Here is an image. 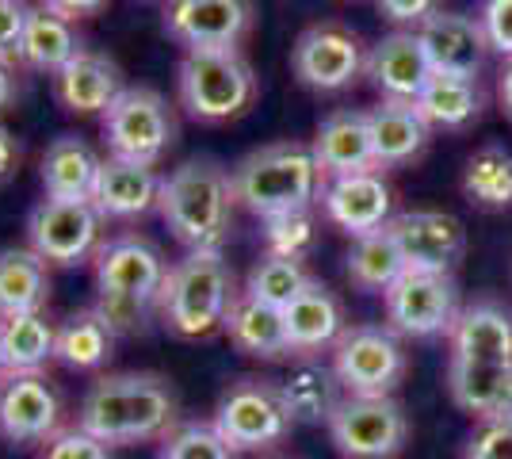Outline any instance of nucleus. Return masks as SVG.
<instances>
[{"instance_id": "6e6552de", "label": "nucleus", "mask_w": 512, "mask_h": 459, "mask_svg": "<svg viewBox=\"0 0 512 459\" xmlns=\"http://www.w3.org/2000/svg\"><path fill=\"white\" fill-rule=\"evenodd\" d=\"M329 440L344 459H394L409 440V417L390 394H344Z\"/></svg>"}, {"instance_id": "79ce46f5", "label": "nucleus", "mask_w": 512, "mask_h": 459, "mask_svg": "<svg viewBox=\"0 0 512 459\" xmlns=\"http://www.w3.org/2000/svg\"><path fill=\"white\" fill-rule=\"evenodd\" d=\"M467 459H512V417L482 421L467 444Z\"/></svg>"}, {"instance_id": "1a4fd4ad", "label": "nucleus", "mask_w": 512, "mask_h": 459, "mask_svg": "<svg viewBox=\"0 0 512 459\" xmlns=\"http://www.w3.org/2000/svg\"><path fill=\"white\" fill-rule=\"evenodd\" d=\"M100 226L104 215L92 199H54L43 196L27 215V245L46 264L73 268L96 257L100 249Z\"/></svg>"}, {"instance_id": "8fccbe9b", "label": "nucleus", "mask_w": 512, "mask_h": 459, "mask_svg": "<svg viewBox=\"0 0 512 459\" xmlns=\"http://www.w3.org/2000/svg\"><path fill=\"white\" fill-rule=\"evenodd\" d=\"M497 96H501V108L509 111V119H512V62L505 69H501V81H497Z\"/></svg>"}, {"instance_id": "9d476101", "label": "nucleus", "mask_w": 512, "mask_h": 459, "mask_svg": "<svg viewBox=\"0 0 512 459\" xmlns=\"http://www.w3.org/2000/svg\"><path fill=\"white\" fill-rule=\"evenodd\" d=\"M386 326L398 337H436L448 333L459 314V287L451 272H421L406 268L394 284L383 291Z\"/></svg>"}, {"instance_id": "7c9ffc66", "label": "nucleus", "mask_w": 512, "mask_h": 459, "mask_svg": "<svg viewBox=\"0 0 512 459\" xmlns=\"http://www.w3.org/2000/svg\"><path fill=\"white\" fill-rule=\"evenodd\" d=\"M50 303V264L31 245L0 249V318L35 314Z\"/></svg>"}, {"instance_id": "2eb2a0df", "label": "nucleus", "mask_w": 512, "mask_h": 459, "mask_svg": "<svg viewBox=\"0 0 512 459\" xmlns=\"http://www.w3.org/2000/svg\"><path fill=\"white\" fill-rule=\"evenodd\" d=\"M92 272H96V291H104V295L157 299L165 287V276H169V261L150 238L115 234V238L100 241V249L92 257Z\"/></svg>"}, {"instance_id": "603ef678", "label": "nucleus", "mask_w": 512, "mask_h": 459, "mask_svg": "<svg viewBox=\"0 0 512 459\" xmlns=\"http://www.w3.org/2000/svg\"><path fill=\"white\" fill-rule=\"evenodd\" d=\"M264 459H283V456H264Z\"/></svg>"}, {"instance_id": "f3484780", "label": "nucleus", "mask_w": 512, "mask_h": 459, "mask_svg": "<svg viewBox=\"0 0 512 459\" xmlns=\"http://www.w3.org/2000/svg\"><path fill=\"white\" fill-rule=\"evenodd\" d=\"M394 234L406 268L421 272H451L467 253V230L448 211H402L386 222Z\"/></svg>"}, {"instance_id": "4be33fe9", "label": "nucleus", "mask_w": 512, "mask_h": 459, "mask_svg": "<svg viewBox=\"0 0 512 459\" xmlns=\"http://www.w3.org/2000/svg\"><path fill=\"white\" fill-rule=\"evenodd\" d=\"M310 150L318 157L325 176H344V173H367L379 169L375 161V142H371V123L367 111L337 108L329 111L314 131Z\"/></svg>"}, {"instance_id": "b1692460", "label": "nucleus", "mask_w": 512, "mask_h": 459, "mask_svg": "<svg viewBox=\"0 0 512 459\" xmlns=\"http://www.w3.org/2000/svg\"><path fill=\"white\" fill-rule=\"evenodd\" d=\"M451 356L474 364H512V314L497 303H470L448 329Z\"/></svg>"}, {"instance_id": "f8f14e48", "label": "nucleus", "mask_w": 512, "mask_h": 459, "mask_svg": "<svg viewBox=\"0 0 512 459\" xmlns=\"http://www.w3.org/2000/svg\"><path fill=\"white\" fill-rule=\"evenodd\" d=\"M367 50L344 23H314L291 46V69L310 92H344L360 81Z\"/></svg>"}, {"instance_id": "393cba45", "label": "nucleus", "mask_w": 512, "mask_h": 459, "mask_svg": "<svg viewBox=\"0 0 512 459\" xmlns=\"http://www.w3.org/2000/svg\"><path fill=\"white\" fill-rule=\"evenodd\" d=\"M448 391L451 402L478 421L512 417V364H474L451 356Z\"/></svg>"}, {"instance_id": "aec40b11", "label": "nucleus", "mask_w": 512, "mask_h": 459, "mask_svg": "<svg viewBox=\"0 0 512 459\" xmlns=\"http://www.w3.org/2000/svg\"><path fill=\"white\" fill-rule=\"evenodd\" d=\"M161 180L153 165H138V161H123V157H111L107 153L100 176H96V188H92V203L104 219H142L157 211V199H161Z\"/></svg>"}, {"instance_id": "39448f33", "label": "nucleus", "mask_w": 512, "mask_h": 459, "mask_svg": "<svg viewBox=\"0 0 512 459\" xmlns=\"http://www.w3.org/2000/svg\"><path fill=\"white\" fill-rule=\"evenodd\" d=\"M256 73L249 58L234 50H184L176 66V96L180 108L195 123H230L253 108Z\"/></svg>"}, {"instance_id": "9b49d317", "label": "nucleus", "mask_w": 512, "mask_h": 459, "mask_svg": "<svg viewBox=\"0 0 512 459\" xmlns=\"http://www.w3.org/2000/svg\"><path fill=\"white\" fill-rule=\"evenodd\" d=\"M344 394H394L406 375V349L390 326H348L333 345Z\"/></svg>"}, {"instance_id": "f704fd0d", "label": "nucleus", "mask_w": 512, "mask_h": 459, "mask_svg": "<svg viewBox=\"0 0 512 459\" xmlns=\"http://www.w3.org/2000/svg\"><path fill=\"white\" fill-rule=\"evenodd\" d=\"M0 341H4L8 372H43L54 360L58 326L46 318V310L12 314V318H0Z\"/></svg>"}, {"instance_id": "4c0bfd02", "label": "nucleus", "mask_w": 512, "mask_h": 459, "mask_svg": "<svg viewBox=\"0 0 512 459\" xmlns=\"http://www.w3.org/2000/svg\"><path fill=\"white\" fill-rule=\"evenodd\" d=\"M157 444V459H237L214 421H176Z\"/></svg>"}, {"instance_id": "a211bd4d", "label": "nucleus", "mask_w": 512, "mask_h": 459, "mask_svg": "<svg viewBox=\"0 0 512 459\" xmlns=\"http://www.w3.org/2000/svg\"><path fill=\"white\" fill-rule=\"evenodd\" d=\"M417 39L425 46L432 73H455V77H478L490 58V39L478 16L467 12H432Z\"/></svg>"}, {"instance_id": "f257e3e1", "label": "nucleus", "mask_w": 512, "mask_h": 459, "mask_svg": "<svg viewBox=\"0 0 512 459\" xmlns=\"http://www.w3.org/2000/svg\"><path fill=\"white\" fill-rule=\"evenodd\" d=\"M180 421L172 379L157 372L100 375L77 406V425L111 448L161 440Z\"/></svg>"}, {"instance_id": "5701e85b", "label": "nucleus", "mask_w": 512, "mask_h": 459, "mask_svg": "<svg viewBox=\"0 0 512 459\" xmlns=\"http://www.w3.org/2000/svg\"><path fill=\"white\" fill-rule=\"evenodd\" d=\"M283 318H287V337H291L295 356H318L321 349H333L348 329L341 299L318 280H310L291 303L283 306Z\"/></svg>"}, {"instance_id": "6ab92c4d", "label": "nucleus", "mask_w": 512, "mask_h": 459, "mask_svg": "<svg viewBox=\"0 0 512 459\" xmlns=\"http://www.w3.org/2000/svg\"><path fill=\"white\" fill-rule=\"evenodd\" d=\"M363 77L375 85L383 100H417L421 88L432 77L428 54L417 31H390L379 43L367 50V66Z\"/></svg>"}, {"instance_id": "412c9836", "label": "nucleus", "mask_w": 512, "mask_h": 459, "mask_svg": "<svg viewBox=\"0 0 512 459\" xmlns=\"http://www.w3.org/2000/svg\"><path fill=\"white\" fill-rule=\"evenodd\" d=\"M123 69L100 50H81L62 73H54V96L73 115H104L123 92Z\"/></svg>"}, {"instance_id": "37998d69", "label": "nucleus", "mask_w": 512, "mask_h": 459, "mask_svg": "<svg viewBox=\"0 0 512 459\" xmlns=\"http://www.w3.org/2000/svg\"><path fill=\"white\" fill-rule=\"evenodd\" d=\"M27 16H31V4L27 0H0V62L20 66Z\"/></svg>"}, {"instance_id": "2f4dec72", "label": "nucleus", "mask_w": 512, "mask_h": 459, "mask_svg": "<svg viewBox=\"0 0 512 459\" xmlns=\"http://www.w3.org/2000/svg\"><path fill=\"white\" fill-rule=\"evenodd\" d=\"M417 111L425 115V123L432 131H463L482 115V88L478 77H455V73H432L428 85L421 88V96L413 100Z\"/></svg>"}, {"instance_id": "ddd939ff", "label": "nucleus", "mask_w": 512, "mask_h": 459, "mask_svg": "<svg viewBox=\"0 0 512 459\" xmlns=\"http://www.w3.org/2000/svg\"><path fill=\"white\" fill-rule=\"evenodd\" d=\"M165 35L180 50H234L256 23L253 0H165Z\"/></svg>"}, {"instance_id": "20e7f679", "label": "nucleus", "mask_w": 512, "mask_h": 459, "mask_svg": "<svg viewBox=\"0 0 512 459\" xmlns=\"http://www.w3.org/2000/svg\"><path fill=\"white\" fill-rule=\"evenodd\" d=\"M237 207H245L256 219H272L287 211L314 207L325 188V169L310 146L302 142H272L260 150L245 153L230 169Z\"/></svg>"}, {"instance_id": "de8ad7c7", "label": "nucleus", "mask_w": 512, "mask_h": 459, "mask_svg": "<svg viewBox=\"0 0 512 459\" xmlns=\"http://www.w3.org/2000/svg\"><path fill=\"white\" fill-rule=\"evenodd\" d=\"M20 161H23L20 138L8 131L4 123H0V188H4L12 176L20 173Z\"/></svg>"}, {"instance_id": "0eeeda50", "label": "nucleus", "mask_w": 512, "mask_h": 459, "mask_svg": "<svg viewBox=\"0 0 512 459\" xmlns=\"http://www.w3.org/2000/svg\"><path fill=\"white\" fill-rule=\"evenodd\" d=\"M211 421L234 452H268L295 429L279 379H260V375L234 379L218 398Z\"/></svg>"}, {"instance_id": "09e8293b", "label": "nucleus", "mask_w": 512, "mask_h": 459, "mask_svg": "<svg viewBox=\"0 0 512 459\" xmlns=\"http://www.w3.org/2000/svg\"><path fill=\"white\" fill-rule=\"evenodd\" d=\"M16 69L12 62H0V111H8L16 104V96H20V77H16Z\"/></svg>"}, {"instance_id": "473e14b6", "label": "nucleus", "mask_w": 512, "mask_h": 459, "mask_svg": "<svg viewBox=\"0 0 512 459\" xmlns=\"http://www.w3.org/2000/svg\"><path fill=\"white\" fill-rule=\"evenodd\" d=\"M111 352H115V333L92 306L69 314L58 326L54 360L69 372H100V368H107Z\"/></svg>"}, {"instance_id": "dca6fc26", "label": "nucleus", "mask_w": 512, "mask_h": 459, "mask_svg": "<svg viewBox=\"0 0 512 459\" xmlns=\"http://www.w3.org/2000/svg\"><path fill=\"white\" fill-rule=\"evenodd\" d=\"M318 207L321 215L337 230H344L348 238H363V234L383 230L386 222L394 219V192L379 169L344 173L325 180Z\"/></svg>"}, {"instance_id": "58836bf2", "label": "nucleus", "mask_w": 512, "mask_h": 459, "mask_svg": "<svg viewBox=\"0 0 512 459\" xmlns=\"http://www.w3.org/2000/svg\"><path fill=\"white\" fill-rule=\"evenodd\" d=\"M314 241H318L314 207H302V211H287V215L264 219V253L291 257V261H306V257L314 253Z\"/></svg>"}, {"instance_id": "a19ab883", "label": "nucleus", "mask_w": 512, "mask_h": 459, "mask_svg": "<svg viewBox=\"0 0 512 459\" xmlns=\"http://www.w3.org/2000/svg\"><path fill=\"white\" fill-rule=\"evenodd\" d=\"M43 459H111V444L96 440L81 425H69L46 440Z\"/></svg>"}, {"instance_id": "a878e982", "label": "nucleus", "mask_w": 512, "mask_h": 459, "mask_svg": "<svg viewBox=\"0 0 512 459\" xmlns=\"http://www.w3.org/2000/svg\"><path fill=\"white\" fill-rule=\"evenodd\" d=\"M367 123H371L379 169L406 165L413 157H421L428 146V134H432V127L425 123V115L417 111L413 100H383L367 111Z\"/></svg>"}, {"instance_id": "49530a36", "label": "nucleus", "mask_w": 512, "mask_h": 459, "mask_svg": "<svg viewBox=\"0 0 512 459\" xmlns=\"http://www.w3.org/2000/svg\"><path fill=\"white\" fill-rule=\"evenodd\" d=\"M43 8H50V12H58V16H65V20H88V16H100L111 0H39Z\"/></svg>"}, {"instance_id": "c756f323", "label": "nucleus", "mask_w": 512, "mask_h": 459, "mask_svg": "<svg viewBox=\"0 0 512 459\" xmlns=\"http://www.w3.org/2000/svg\"><path fill=\"white\" fill-rule=\"evenodd\" d=\"M81 35H77V23L50 12L43 4L31 8L27 16V31H23V46H20V66L31 69V73H62L77 54H81Z\"/></svg>"}, {"instance_id": "4468645a", "label": "nucleus", "mask_w": 512, "mask_h": 459, "mask_svg": "<svg viewBox=\"0 0 512 459\" xmlns=\"http://www.w3.org/2000/svg\"><path fill=\"white\" fill-rule=\"evenodd\" d=\"M62 429V394L46 372H8L0 379V440L31 448Z\"/></svg>"}, {"instance_id": "ea45409f", "label": "nucleus", "mask_w": 512, "mask_h": 459, "mask_svg": "<svg viewBox=\"0 0 512 459\" xmlns=\"http://www.w3.org/2000/svg\"><path fill=\"white\" fill-rule=\"evenodd\" d=\"M115 337H146L157 318V299H142V295H104L96 291V306Z\"/></svg>"}, {"instance_id": "423d86ee", "label": "nucleus", "mask_w": 512, "mask_h": 459, "mask_svg": "<svg viewBox=\"0 0 512 459\" xmlns=\"http://www.w3.org/2000/svg\"><path fill=\"white\" fill-rule=\"evenodd\" d=\"M104 127V142L111 157L123 161H138V165H161L169 150L176 146V111L169 108V100L146 85H127L119 92V100L100 115Z\"/></svg>"}, {"instance_id": "bb28decb", "label": "nucleus", "mask_w": 512, "mask_h": 459, "mask_svg": "<svg viewBox=\"0 0 512 459\" xmlns=\"http://www.w3.org/2000/svg\"><path fill=\"white\" fill-rule=\"evenodd\" d=\"M226 333L237 345V352L253 356V360H287L291 352V337H287V318L283 310L272 303H260L253 295H237L226 318Z\"/></svg>"}, {"instance_id": "f03ea898", "label": "nucleus", "mask_w": 512, "mask_h": 459, "mask_svg": "<svg viewBox=\"0 0 512 459\" xmlns=\"http://www.w3.org/2000/svg\"><path fill=\"white\" fill-rule=\"evenodd\" d=\"M234 180L211 157H188L161 180L157 215L184 249H222L234 230Z\"/></svg>"}, {"instance_id": "a18cd8bd", "label": "nucleus", "mask_w": 512, "mask_h": 459, "mask_svg": "<svg viewBox=\"0 0 512 459\" xmlns=\"http://www.w3.org/2000/svg\"><path fill=\"white\" fill-rule=\"evenodd\" d=\"M375 4L390 23H417V27L432 12H440V0H375Z\"/></svg>"}, {"instance_id": "c03bdc74", "label": "nucleus", "mask_w": 512, "mask_h": 459, "mask_svg": "<svg viewBox=\"0 0 512 459\" xmlns=\"http://www.w3.org/2000/svg\"><path fill=\"white\" fill-rule=\"evenodd\" d=\"M482 31L490 39V50L512 62V0H482Z\"/></svg>"}, {"instance_id": "e433bc0d", "label": "nucleus", "mask_w": 512, "mask_h": 459, "mask_svg": "<svg viewBox=\"0 0 512 459\" xmlns=\"http://www.w3.org/2000/svg\"><path fill=\"white\" fill-rule=\"evenodd\" d=\"M310 280H314V276L306 272V264L302 261L264 253V257L249 268V276H245V295H253V299H260V303H272L283 310V306L291 303Z\"/></svg>"}, {"instance_id": "3c124183", "label": "nucleus", "mask_w": 512, "mask_h": 459, "mask_svg": "<svg viewBox=\"0 0 512 459\" xmlns=\"http://www.w3.org/2000/svg\"><path fill=\"white\" fill-rule=\"evenodd\" d=\"M8 375V360H4V341H0V379Z\"/></svg>"}, {"instance_id": "cd10ccee", "label": "nucleus", "mask_w": 512, "mask_h": 459, "mask_svg": "<svg viewBox=\"0 0 512 459\" xmlns=\"http://www.w3.org/2000/svg\"><path fill=\"white\" fill-rule=\"evenodd\" d=\"M100 165H104V157L92 150L81 134H62L46 146L43 161H39L43 192L54 199H92Z\"/></svg>"}, {"instance_id": "7ed1b4c3", "label": "nucleus", "mask_w": 512, "mask_h": 459, "mask_svg": "<svg viewBox=\"0 0 512 459\" xmlns=\"http://www.w3.org/2000/svg\"><path fill=\"white\" fill-rule=\"evenodd\" d=\"M241 295L234 268L222 249H188L176 264H169L165 287L157 295V318L180 341H203L226 329L230 306Z\"/></svg>"}, {"instance_id": "c9c22d12", "label": "nucleus", "mask_w": 512, "mask_h": 459, "mask_svg": "<svg viewBox=\"0 0 512 459\" xmlns=\"http://www.w3.org/2000/svg\"><path fill=\"white\" fill-rule=\"evenodd\" d=\"M463 192L482 211H512V150L482 146L463 169Z\"/></svg>"}, {"instance_id": "c85d7f7f", "label": "nucleus", "mask_w": 512, "mask_h": 459, "mask_svg": "<svg viewBox=\"0 0 512 459\" xmlns=\"http://www.w3.org/2000/svg\"><path fill=\"white\" fill-rule=\"evenodd\" d=\"M279 391L295 425H321V421L329 425V417L344 398L333 364H321L314 356H302L299 364H291V372L279 379Z\"/></svg>"}, {"instance_id": "72a5a7b5", "label": "nucleus", "mask_w": 512, "mask_h": 459, "mask_svg": "<svg viewBox=\"0 0 512 459\" xmlns=\"http://www.w3.org/2000/svg\"><path fill=\"white\" fill-rule=\"evenodd\" d=\"M348 284L356 291H367V295H383L386 287L394 284L402 272H406V257L398 249V241L390 230H375V234H363V238H352V249H348Z\"/></svg>"}]
</instances>
